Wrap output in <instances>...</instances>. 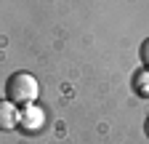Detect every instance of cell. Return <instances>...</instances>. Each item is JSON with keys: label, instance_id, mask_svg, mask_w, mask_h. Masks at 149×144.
<instances>
[{"label": "cell", "instance_id": "5b68a950", "mask_svg": "<svg viewBox=\"0 0 149 144\" xmlns=\"http://www.w3.org/2000/svg\"><path fill=\"white\" fill-rule=\"evenodd\" d=\"M141 64H144V69H149V38L141 43Z\"/></svg>", "mask_w": 149, "mask_h": 144}, {"label": "cell", "instance_id": "6da1fadb", "mask_svg": "<svg viewBox=\"0 0 149 144\" xmlns=\"http://www.w3.org/2000/svg\"><path fill=\"white\" fill-rule=\"evenodd\" d=\"M37 94H40V85H37L35 75H29V72H13L6 83V101H11L13 107L35 104Z\"/></svg>", "mask_w": 149, "mask_h": 144}, {"label": "cell", "instance_id": "7a4b0ae2", "mask_svg": "<svg viewBox=\"0 0 149 144\" xmlns=\"http://www.w3.org/2000/svg\"><path fill=\"white\" fill-rule=\"evenodd\" d=\"M19 128H22L27 136H37V134L45 128V112L37 104L22 107V112H19Z\"/></svg>", "mask_w": 149, "mask_h": 144}, {"label": "cell", "instance_id": "3957f363", "mask_svg": "<svg viewBox=\"0 0 149 144\" xmlns=\"http://www.w3.org/2000/svg\"><path fill=\"white\" fill-rule=\"evenodd\" d=\"M19 128V110L11 101H0V131Z\"/></svg>", "mask_w": 149, "mask_h": 144}, {"label": "cell", "instance_id": "8992f818", "mask_svg": "<svg viewBox=\"0 0 149 144\" xmlns=\"http://www.w3.org/2000/svg\"><path fill=\"white\" fill-rule=\"evenodd\" d=\"M144 134L149 136V117H146V123H144Z\"/></svg>", "mask_w": 149, "mask_h": 144}, {"label": "cell", "instance_id": "277c9868", "mask_svg": "<svg viewBox=\"0 0 149 144\" xmlns=\"http://www.w3.org/2000/svg\"><path fill=\"white\" fill-rule=\"evenodd\" d=\"M133 91L141 99H149V69H139L133 75Z\"/></svg>", "mask_w": 149, "mask_h": 144}]
</instances>
